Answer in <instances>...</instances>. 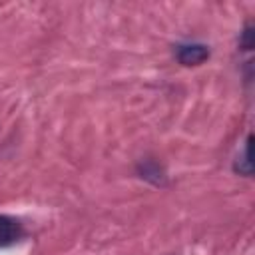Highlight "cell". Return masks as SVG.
Instances as JSON below:
<instances>
[{"label":"cell","instance_id":"cell-1","mask_svg":"<svg viewBox=\"0 0 255 255\" xmlns=\"http://www.w3.org/2000/svg\"><path fill=\"white\" fill-rule=\"evenodd\" d=\"M175 58L181 66H199L209 58V48L205 44H199V42L181 44V46H177Z\"/></svg>","mask_w":255,"mask_h":255},{"label":"cell","instance_id":"cell-2","mask_svg":"<svg viewBox=\"0 0 255 255\" xmlns=\"http://www.w3.org/2000/svg\"><path fill=\"white\" fill-rule=\"evenodd\" d=\"M24 237V227L18 219L10 215H0V247L18 243Z\"/></svg>","mask_w":255,"mask_h":255},{"label":"cell","instance_id":"cell-3","mask_svg":"<svg viewBox=\"0 0 255 255\" xmlns=\"http://www.w3.org/2000/svg\"><path fill=\"white\" fill-rule=\"evenodd\" d=\"M139 173H141V177H145V179H151L153 183H161V179H163V171H161V167L155 163V161H151V159H145V161H141L139 163Z\"/></svg>","mask_w":255,"mask_h":255},{"label":"cell","instance_id":"cell-4","mask_svg":"<svg viewBox=\"0 0 255 255\" xmlns=\"http://www.w3.org/2000/svg\"><path fill=\"white\" fill-rule=\"evenodd\" d=\"M251 135L247 137V143H245V149H243V155H241V161H235V171L241 173V175H251Z\"/></svg>","mask_w":255,"mask_h":255},{"label":"cell","instance_id":"cell-5","mask_svg":"<svg viewBox=\"0 0 255 255\" xmlns=\"http://www.w3.org/2000/svg\"><path fill=\"white\" fill-rule=\"evenodd\" d=\"M241 48L243 50H251L253 48V32H251V26L247 24L245 26V30H243V34H241Z\"/></svg>","mask_w":255,"mask_h":255}]
</instances>
